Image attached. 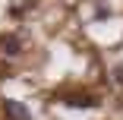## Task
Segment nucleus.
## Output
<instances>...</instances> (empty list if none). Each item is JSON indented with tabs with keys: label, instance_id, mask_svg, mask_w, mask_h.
I'll list each match as a JSON object with an SVG mask.
<instances>
[{
	"label": "nucleus",
	"instance_id": "obj_1",
	"mask_svg": "<svg viewBox=\"0 0 123 120\" xmlns=\"http://www.w3.org/2000/svg\"><path fill=\"white\" fill-rule=\"evenodd\" d=\"M3 114H6V120H29L32 117L29 107L22 104V101H16V98H6L3 101Z\"/></svg>",
	"mask_w": 123,
	"mask_h": 120
},
{
	"label": "nucleus",
	"instance_id": "obj_3",
	"mask_svg": "<svg viewBox=\"0 0 123 120\" xmlns=\"http://www.w3.org/2000/svg\"><path fill=\"white\" fill-rule=\"evenodd\" d=\"M69 107H95L98 101L92 98V95H66V98H63Z\"/></svg>",
	"mask_w": 123,
	"mask_h": 120
},
{
	"label": "nucleus",
	"instance_id": "obj_4",
	"mask_svg": "<svg viewBox=\"0 0 123 120\" xmlns=\"http://www.w3.org/2000/svg\"><path fill=\"white\" fill-rule=\"evenodd\" d=\"M114 79H117V82H123V63H117V66H114Z\"/></svg>",
	"mask_w": 123,
	"mask_h": 120
},
{
	"label": "nucleus",
	"instance_id": "obj_2",
	"mask_svg": "<svg viewBox=\"0 0 123 120\" xmlns=\"http://www.w3.org/2000/svg\"><path fill=\"white\" fill-rule=\"evenodd\" d=\"M19 51H22V41L16 35H0V54L3 57H16Z\"/></svg>",
	"mask_w": 123,
	"mask_h": 120
}]
</instances>
